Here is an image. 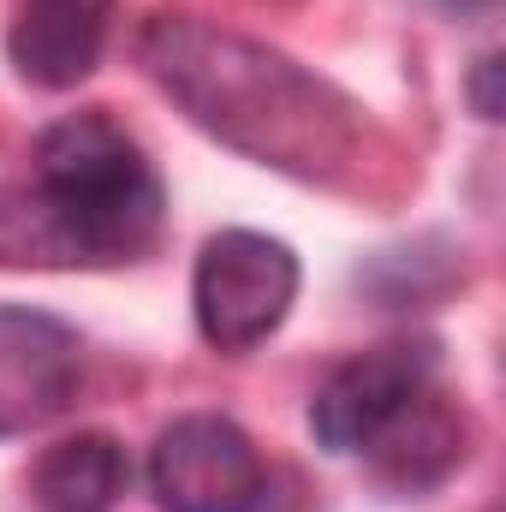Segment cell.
Masks as SVG:
<instances>
[{"label":"cell","mask_w":506,"mask_h":512,"mask_svg":"<svg viewBox=\"0 0 506 512\" xmlns=\"http://www.w3.org/2000/svg\"><path fill=\"white\" fill-rule=\"evenodd\" d=\"M137 60L197 131L274 173L346 185L364 167L370 149L364 108L340 84H328L322 72L298 66L292 54L256 36H239L209 18L161 12L143 24Z\"/></svg>","instance_id":"1"},{"label":"cell","mask_w":506,"mask_h":512,"mask_svg":"<svg viewBox=\"0 0 506 512\" xmlns=\"http://www.w3.org/2000/svg\"><path fill=\"white\" fill-rule=\"evenodd\" d=\"M30 185L60 233L66 262H137L155 251L167 191L108 108L66 114L36 137Z\"/></svg>","instance_id":"2"},{"label":"cell","mask_w":506,"mask_h":512,"mask_svg":"<svg viewBox=\"0 0 506 512\" xmlns=\"http://www.w3.org/2000/svg\"><path fill=\"white\" fill-rule=\"evenodd\" d=\"M292 298H298V256L268 233L227 227L197 251L191 310H197V334L215 352H256L286 322Z\"/></svg>","instance_id":"3"},{"label":"cell","mask_w":506,"mask_h":512,"mask_svg":"<svg viewBox=\"0 0 506 512\" xmlns=\"http://www.w3.org/2000/svg\"><path fill=\"white\" fill-rule=\"evenodd\" d=\"M149 495L161 512H262L268 471L233 417L185 411L149 447Z\"/></svg>","instance_id":"4"},{"label":"cell","mask_w":506,"mask_h":512,"mask_svg":"<svg viewBox=\"0 0 506 512\" xmlns=\"http://www.w3.org/2000/svg\"><path fill=\"white\" fill-rule=\"evenodd\" d=\"M435 382V346L429 340H387L358 358H346L340 370H328V382L310 399V435L328 453H364L381 429Z\"/></svg>","instance_id":"5"},{"label":"cell","mask_w":506,"mask_h":512,"mask_svg":"<svg viewBox=\"0 0 506 512\" xmlns=\"http://www.w3.org/2000/svg\"><path fill=\"white\" fill-rule=\"evenodd\" d=\"M84 376V340L72 322L0 304V435H30L54 423Z\"/></svg>","instance_id":"6"},{"label":"cell","mask_w":506,"mask_h":512,"mask_svg":"<svg viewBox=\"0 0 506 512\" xmlns=\"http://www.w3.org/2000/svg\"><path fill=\"white\" fill-rule=\"evenodd\" d=\"M114 0H18L6 24V60L36 90H72L96 72Z\"/></svg>","instance_id":"7"},{"label":"cell","mask_w":506,"mask_h":512,"mask_svg":"<svg viewBox=\"0 0 506 512\" xmlns=\"http://www.w3.org/2000/svg\"><path fill=\"white\" fill-rule=\"evenodd\" d=\"M465 447H471L465 411L429 382L358 459H370V477L387 495H429L465 465Z\"/></svg>","instance_id":"8"},{"label":"cell","mask_w":506,"mask_h":512,"mask_svg":"<svg viewBox=\"0 0 506 512\" xmlns=\"http://www.w3.org/2000/svg\"><path fill=\"white\" fill-rule=\"evenodd\" d=\"M126 483H131L126 447L102 429L54 441L30 471V495H36L42 512H114Z\"/></svg>","instance_id":"9"},{"label":"cell","mask_w":506,"mask_h":512,"mask_svg":"<svg viewBox=\"0 0 506 512\" xmlns=\"http://www.w3.org/2000/svg\"><path fill=\"white\" fill-rule=\"evenodd\" d=\"M0 262H66L36 185H0Z\"/></svg>","instance_id":"10"},{"label":"cell","mask_w":506,"mask_h":512,"mask_svg":"<svg viewBox=\"0 0 506 512\" xmlns=\"http://www.w3.org/2000/svg\"><path fill=\"white\" fill-rule=\"evenodd\" d=\"M495 78H501V54H483L477 72H471V102L483 120H501V96H495Z\"/></svg>","instance_id":"11"}]
</instances>
